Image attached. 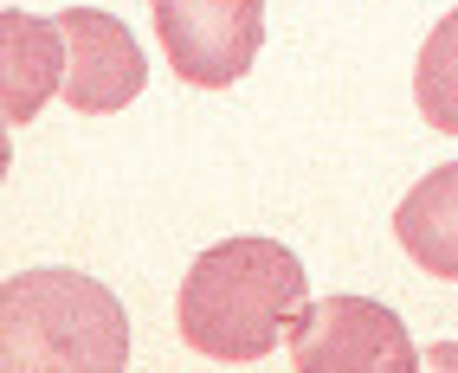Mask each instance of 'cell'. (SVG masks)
<instances>
[{
  "mask_svg": "<svg viewBox=\"0 0 458 373\" xmlns=\"http://www.w3.org/2000/svg\"><path fill=\"white\" fill-rule=\"evenodd\" d=\"M303 264L271 238H226L207 245L181 284V335L207 361L246 367L278 348L303 309Z\"/></svg>",
  "mask_w": 458,
  "mask_h": 373,
  "instance_id": "cell-1",
  "label": "cell"
},
{
  "mask_svg": "<svg viewBox=\"0 0 458 373\" xmlns=\"http://www.w3.org/2000/svg\"><path fill=\"white\" fill-rule=\"evenodd\" d=\"M0 367L7 373H123L130 322L98 277L20 270L0 290Z\"/></svg>",
  "mask_w": 458,
  "mask_h": 373,
  "instance_id": "cell-2",
  "label": "cell"
},
{
  "mask_svg": "<svg viewBox=\"0 0 458 373\" xmlns=\"http://www.w3.org/2000/svg\"><path fill=\"white\" fill-rule=\"evenodd\" d=\"M297 373H420V348L407 322L369 296H323L303 303L291 322Z\"/></svg>",
  "mask_w": 458,
  "mask_h": 373,
  "instance_id": "cell-3",
  "label": "cell"
},
{
  "mask_svg": "<svg viewBox=\"0 0 458 373\" xmlns=\"http://www.w3.org/2000/svg\"><path fill=\"white\" fill-rule=\"evenodd\" d=\"M148 13L174 78L194 90L239 84L265 46V0H148Z\"/></svg>",
  "mask_w": 458,
  "mask_h": 373,
  "instance_id": "cell-4",
  "label": "cell"
},
{
  "mask_svg": "<svg viewBox=\"0 0 458 373\" xmlns=\"http://www.w3.org/2000/svg\"><path fill=\"white\" fill-rule=\"evenodd\" d=\"M65 26V97L78 116H116L142 97L148 84V58L130 39V26L104 13V7H65L58 13Z\"/></svg>",
  "mask_w": 458,
  "mask_h": 373,
  "instance_id": "cell-5",
  "label": "cell"
},
{
  "mask_svg": "<svg viewBox=\"0 0 458 373\" xmlns=\"http://www.w3.org/2000/svg\"><path fill=\"white\" fill-rule=\"evenodd\" d=\"M58 90H65V26L7 7L0 13V110L7 122L13 129L33 122Z\"/></svg>",
  "mask_w": 458,
  "mask_h": 373,
  "instance_id": "cell-6",
  "label": "cell"
},
{
  "mask_svg": "<svg viewBox=\"0 0 458 373\" xmlns=\"http://www.w3.org/2000/svg\"><path fill=\"white\" fill-rule=\"evenodd\" d=\"M394 238L407 245V258L426 277L458 284V162L433 168L394 212Z\"/></svg>",
  "mask_w": 458,
  "mask_h": 373,
  "instance_id": "cell-7",
  "label": "cell"
},
{
  "mask_svg": "<svg viewBox=\"0 0 458 373\" xmlns=\"http://www.w3.org/2000/svg\"><path fill=\"white\" fill-rule=\"evenodd\" d=\"M413 104L439 136H458V13L433 26V39L420 46L413 65Z\"/></svg>",
  "mask_w": 458,
  "mask_h": 373,
  "instance_id": "cell-8",
  "label": "cell"
}]
</instances>
